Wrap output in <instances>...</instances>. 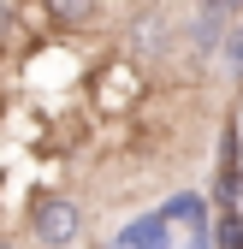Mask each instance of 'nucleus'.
Returning <instances> with one entry per match:
<instances>
[{
	"label": "nucleus",
	"mask_w": 243,
	"mask_h": 249,
	"mask_svg": "<svg viewBox=\"0 0 243 249\" xmlns=\"http://www.w3.org/2000/svg\"><path fill=\"white\" fill-rule=\"evenodd\" d=\"M226 59H231V71H243V30H231V48H226Z\"/></svg>",
	"instance_id": "obj_5"
},
{
	"label": "nucleus",
	"mask_w": 243,
	"mask_h": 249,
	"mask_svg": "<svg viewBox=\"0 0 243 249\" xmlns=\"http://www.w3.org/2000/svg\"><path fill=\"white\" fill-rule=\"evenodd\" d=\"M48 12H53L59 24L83 30V24H95V18H101V0H48Z\"/></svg>",
	"instance_id": "obj_3"
},
{
	"label": "nucleus",
	"mask_w": 243,
	"mask_h": 249,
	"mask_svg": "<svg viewBox=\"0 0 243 249\" xmlns=\"http://www.w3.org/2000/svg\"><path fill=\"white\" fill-rule=\"evenodd\" d=\"M30 226H36V243H42V249H71V243L83 237V208H77L71 196H36Z\"/></svg>",
	"instance_id": "obj_1"
},
{
	"label": "nucleus",
	"mask_w": 243,
	"mask_h": 249,
	"mask_svg": "<svg viewBox=\"0 0 243 249\" xmlns=\"http://www.w3.org/2000/svg\"><path fill=\"white\" fill-rule=\"evenodd\" d=\"M202 12H214V18H237L243 0H202Z\"/></svg>",
	"instance_id": "obj_4"
},
{
	"label": "nucleus",
	"mask_w": 243,
	"mask_h": 249,
	"mask_svg": "<svg viewBox=\"0 0 243 249\" xmlns=\"http://www.w3.org/2000/svg\"><path fill=\"white\" fill-rule=\"evenodd\" d=\"M0 249H12V243H6V237H0Z\"/></svg>",
	"instance_id": "obj_6"
},
{
	"label": "nucleus",
	"mask_w": 243,
	"mask_h": 249,
	"mask_svg": "<svg viewBox=\"0 0 243 249\" xmlns=\"http://www.w3.org/2000/svg\"><path fill=\"white\" fill-rule=\"evenodd\" d=\"M166 36H172V18H166V12H142V18L131 24V48H137V53H160Z\"/></svg>",
	"instance_id": "obj_2"
}]
</instances>
